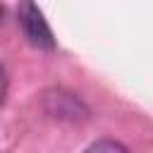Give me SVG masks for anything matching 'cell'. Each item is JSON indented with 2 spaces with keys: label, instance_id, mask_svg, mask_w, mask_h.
Here are the masks:
<instances>
[{
  "label": "cell",
  "instance_id": "obj_3",
  "mask_svg": "<svg viewBox=\"0 0 153 153\" xmlns=\"http://www.w3.org/2000/svg\"><path fill=\"white\" fill-rule=\"evenodd\" d=\"M86 153H131V151H129L124 143L115 141V139H100V141L91 143V146L86 148Z\"/></svg>",
  "mask_w": 153,
  "mask_h": 153
},
{
  "label": "cell",
  "instance_id": "obj_2",
  "mask_svg": "<svg viewBox=\"0 0 153 153\" xmlns=\"http://www.w3.org/2000/svg\"><path fill=\"white\" fill-rule=\"evenodd\" d=\"M43 112L53 120L60 122H81L88 120V108L76 98L74 93L67 91H45L43 93Z\"/></svg>",
  "mask_w": 153,
  "mask_h": 153
},
{
  "label": "cell",
  "instance_id": "obj_1",
  "mask_svg": "<svg viewBox=\"0 0 153 153\" xmlns=\"http://www.w3.org/2000/svg\"><path fill=\"white\" fill-rule=\"evenodd\" d=\"M17 22L26 36V41L41 50H53L55 48V38L53 31L43 17V12L33 5V0H22L17 7Z\"/></svg>",
  "mask_w": 153,
  "mask_h": 153
}]
</instances>
